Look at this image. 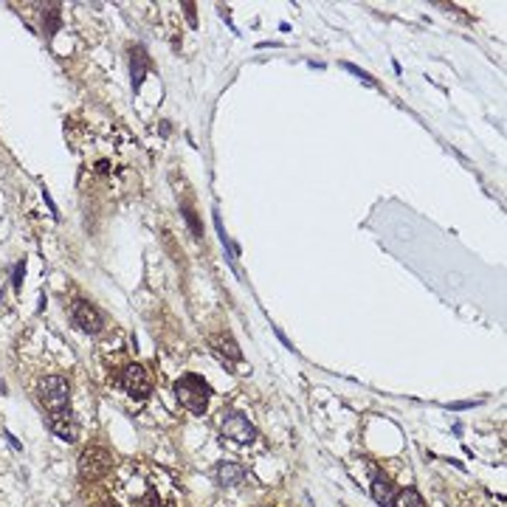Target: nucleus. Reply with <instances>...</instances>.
<instances>
[{
    "instance_id": "obj_4",
    "label": "nucleus",
    "mask_w": 507,
    "mask_h": 507,
    "mask_svg": "<svg viewBox=\"0 0 507 507\" xmlns=\"http://www.w3.org/2000/svg\"><path fill=\"white\" fill-rule=\"evenodd\" d=\"M220 432H223V437H226V440H231V443H237V445H248V443L257 440V429H254L251 423H248V417H245V414H240V411L226 414Z\"/></svg>"
},
{
    "instance_id": "obj_5",
    "label": "nucleus",
    "mask_w": 507,
    "mask_h": 507,
    "mask_svg": "<svg viewBox=\"0 0 507 507\" xmlns=\"http://www.w3.org/2000/svg\"><path fill=\"white\" fill-rule=\"evenodd\" d=\"M121 386H124L127 395H133V398L141 400V398H147L152 392V377H150V372L144 366L130 364V366L121 372Z\"/></svg>"
},
{
    "instance_id": "obj_13",
    "label": "nucleus",
    "mask_w": 507,
    "mask_h": 507,
    "mask_svg": "<svg viewBox=\"0 0 507 507\" xmlns=\"http://www.w3.org/2000/svg\"><path fill=\"white\" fill-rule=\"evenodd\" d=\"M42 20H46V37H54V31H57V26H60V12H57V6H51L46 15H42Z\"/></svg>"
},
{
    "instance_id": "obj_8",
    "label": "nucleus",
    "mask_w": 507,
    "mask_h": 507,
    "mask_svg": "<svg viewBox=\"0 0 507 507\" xmlns=\"http://www.w3.org/2000/svg\"><path fill=\"white\" fill-rule=\"evenodd\" d=\"M372 496L380 507H392V499H395V488L392 482L384 477V474H375L372 477Z\"/></svg>"
},
{
    "instance_id": "obj_10",
    "label": "nucleus",
    "mask_w": 507,
    "mask_h": 507,
    "mask_svg": "<svg viewBox=\"0 0 507 507\" xmlns=\"http://www.w3.org/2000/svg\"><path fill=\"white\" fill-rule=\"evenodd\" d=\"M392 507H426V501H423V496H420L417 490L406 488V490L395 493V499H392Z\"/></svg>"
},
{
    "instance_id": "obj_18",
    "label": "nucleus",
    "mask_w": 507,
    "mask_h": 507,
    "mask_svg": "<svg viewBox=\"0 0 507 507\" xmlns=\"http://www.w3.org/2000/svg\"><path fill=\"white\" fill-rule=\"evenodd\" d=\"M184 9H186V17H189V23H195V12H192L195 6H192V3H184Z\"/></svg>"
},
{
    "instance_id": "obj_14",
    "label": "nucleus",
    "mask_w": 507,
    "mask_h": 507,
    "mask_svg": "<svg viewBox=\"0 0 507 507\" xmlns=\"http://www.w3.org/2000/svg\"><path fill=\"white\" fill-rule=\"evenodd\" d=\"M141 507H161V501H158V493H155V490H147V496L141 499Z\"/></svg>"
},
{
    "instance_id": "obj_9",
    "label": "nucleus",
    "mask_w": 507,
    "mask_h": 507,
    "mask_svg": "<svg viewBox=\"0 0 507 507\" xmlns=\"http://www.w3.org/2000/svg\"><path fill=\"white\" fill-rule=\"evenodd\" d=\"M217 479H220V485H229V488L240 485L245 479V468H242V465H237V462H220Z\"/></svg>"
},
{
    "instance_id": "obj_16",
    "label": "nucleus",
    "mask_w": 507,
    "mask_h": 507,
    "mask_svg": "<svg viewBox=\"0 0 507 507\" xmlns=\"http://www.w3.org/2000/svg\"><path fill=\"white\" fill-rule=\"evenodd\" d=\"M184 211H186V220H189V226H192V231H195V234H197V237H200V234H203V231H200V226H197V217H195V211H192V208H184Z\"/></svg>"
},
{
    "instance_id": "obj_11",
    "label": "nucleus",
    "mask_w": 507,
    "mask_h": 507,
    "mask_svg": "<svg viewBox=\"0 0 507 507\" xmlns=\"http://www.w3.org/2000/svg\"><path fill=\"white\" fill-rule=\"evenodd\" d=\"M130 73H133V84L139 88V84L144 82V73H147V54L139 48L133 51V60H130Z\"/></svg>"
},
{
    "instance_id": "obj_12",
    "label": "nucleus",
    "mask_w": 507,
    "mask_h": 507,
    "mask_svg": "<svg viewBox=\"0 0 507 507\" xmlns=\"http://www.w3.org/2000/svg\"><path fill=\"white\" fill-rule=\"evenodd\" d=\"M211 344L217 347V353H220V355H229L231 361H240V358H242L240 347L231 341V335H220V338H215V341H211Z\"/></svg>"
},
{
    "instance_id": "obj_2",
    "label": "nucleus",
    "mask_w": 507,
    "mask_h": 507,
    "mask_svg": "<svg viewBox=\"0 0 507 507\" xmlns=\"http://www.w3.org/2000/svg\"><path fill=\"white\" fill-rule=\"evenodd\" d=\"M71 400V386L62 375H48L39 380V403L46 406L51 414L54 411H65Z\"/></svg>"
},
{
    "instance_id": "obj_19",
    "label": "nucleus",
    "mask_w": 507,
    "mask_h": 507,
    "mask_svg": "<svg viewBox=\"0 0 507 507\" xmlns=\"http://www.w3.org/2000/svg\"><path fill=\"white\" fill-rule=\"evenodd\" d=\"M102 507H113V504H102Z\"/></svg>"
},
{
    "instance_id": "obj_15",
    "label": "nucleus",
    "mask_w": 507,
    "mask_h": 507,
    "mask_svg": "<svg viewBox=\"0 0 507 507\" xmlns=\"http://www.w3.org/2000/svg\"><path fill=\"white\" fill-rule=\"evenodd\" d=\"M344 68H347L350 73H355V76H358L361 82H366V84H372V82H375V79H372L369 73H364V71H361V68H355V65H344Z\"/></svg>"
},
{
    "instance_id": "obj_1",
    "label": "nucleus",
    "mask_w": 507,
    "mask_h": 507,
    "mask_svg": "<svg viewBox=\"0 0 507 507\" xmlns=\"http://www.w3.org/2000/svg\"><path fill=\"white\" fill-rule=\"evenodd\" d=\"M208 384L200 375H184L175 380V398L181 400L184 409H189L192 414H203L208 406Z\"/></svg>"
},
{
    "instance_id": "obj_3",
    "label": "nucleus",
    "mask_w": 507,
    "mask_h": 507,
    "mask_svg": "<svg viewBox=\"0 0 507 507\" xmlns=\"http://www.w3.org/2000/svg\"><path fill=\"white\" fill-rule=\"evenodd\" d=\"M113 468V456L105 448H84L79 456V474L84 479H99Z\"/></svg>"
},
{
    "instance_id": "obj_17",
    "label": "nucleus",
    "mask_w": 507,
    "mask_h": 507,
    "mask_svg": "<svg viewBox=\"0 0 507 507\" xmlns=\"http://www.w3.org/2000/svg\"><path fill=\"white\" fill-rule=\"evenodd\" d=\"M23 285V263L15 268V287H20Z\"/></svg>"
},
{
    "instance_id": "obj_7",
    "label": "nucleus",
    "mask_w": 507,
    "mask_h": 507,
    "mask_svg": "<svg viewBox=\"0 0 507 507\" xmlns=\"http://www.w3.org/2000/svg\"><path fill=\"white\" fill-rule=\"evenodd\" d=\"M48 429L60 437V440H76V426H73V420H71V411H54L51 414V420H48Z\"/></svg>"
},
{
    "instance_id": "obj_6",
    "label": "nucleus",
    "mask_w": 507,
    "mask_h": 507,
    "mask_svg": "<svg viewBox=\"0 0 507 507\" xmlns=\"http://www.w3.org/2000/svg\"><path fill=\"white\" fill-rule=\"evenodd\" d=\"M71 319H73V324L79 327V330H84V332H99L102 330V324H105V319H102V313L91 305V302H73V308H71Z\"/></svg>"
}]
</instances>
